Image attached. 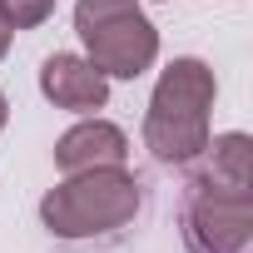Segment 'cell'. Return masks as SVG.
Returning a JSON list of instances; mask_svg holds the SVG:
<instances>
[{
    "instance_id": "obj_7",
    "label": "cell",
    "mask_w": 253,
    "mask_h": 253,
    "mask_svg": "<svg viewBox=\"0 0 253 253\" xmlns=\"http://www.w3.org/2000/svg\"><path fill=\"white\" fill-rule=\"evenodd\" d=\"M55 0H0V15L10 20V30H35L40 20H50Z\"/></svg>"
},
{
    "instance_id": "obj_2",
    "label": "cell",
    "mask_w": 253,
    "mask_h": 253,
    "mask_svg": "<svg viewBox=\"0 0 253 253\" xmlns=\"http://www.w3.org/2000/svg\"><path fill=\"white\" fill-rule=\"evenodd\" d=\"M134 213H139V179L124 174V164L65 174V184L50 189L45 204H40L45 228L60 233V238L114 233V228H124V223H134Z\"/></svg>"
},
{
    "instance_id": "obj_8",
    "label": "cell",
    "mask_w": 253,
    "mask_h": 253,
    "mask_svg": "<svg viewBox=\"0 0 253 253\" xmlns=\"http://www.w3.org/2000/svg\"><path fill=\"white\" fill-rule=\"evenodd\" d=\"M5 50H10V20L0 15V60H5Z\"/></svg>"
},
{
    "instance_id": "obj_4",
    "label": "cell",
    "mask_w": 253,
    "mask_h": 253,
    "mask_svg": "<svg viewBox=\"0 0 253 253\" xmlns=\"http://www.w3.org/2000/svg\"><path fill=\"white\" fill-rule=\"evenodd\" d=\"M184 238L194 253H243L253 238V184H218L194 169L184 199Z\"/></svg>"
},
{
    "instance_id": "obj_1",
    "label": "cell",
    "mask_w": 253,
    "mask_h": 253,
    "mask_svg": "<svg viewBox=\"0 0 253 253\" xmlns=\"http://www.w3.org/2000/svg\"><path fill=\"white\" fill-rule=\"evenodd\" d=\"M209 109H213V70L204 60H174L149 99L144 144L159 164H194L209 144Z\"/></svg>"
},
{
    "instance_id": "obj_3",
    "label": "cell",
    "mask_w": 253,
    "mask_h": 253,
    "mask_svg": "<svg viewBox=\"0 0 253 253\" xmlns=\"http://www.w3.org/2000/svg\"><path fill=\"white\" fill-rule=\"evenodd\" d=\"M75 30L89 50V65L119 80H134L159 55V30L139 10V0H80Z\"/></svg>"
},
{
    "instance_id": "obj_5",
    "label": "cell",
    "mask_w": 253,
    "mask_h": 253,
    "mask_svg": "<svg viewBox=\"0 0 253 253\" xmlns=\"http://www.w3.org/2000/svg\"><path fill=\"white\" fill-rule=\"evenodd\" d=\"M40 89H45L50 104L75 109V114H89V109H99L109 99V75L94 70L80 55H50L40 65Z\"/></svg>"
},
{
    "instance_id": "obj_6",
    "label": "cell",
    "mask_w": 253,
    "mask_h": 253,
    "mask_svg": "<svg viewBox=\"0 0 253 253\" xmlns=\"http://www.w3.org/2000/svg\"><path fill=\"white\" fill-rule=\"evenodd\" d=\"M124 159H129V139H124V129H114V124H104V119H84V124H75V129L60 134V144H55V164H60V174L104 169V164H124Z\"/></svg>"
},
{
    "instance_id": "obj_9",
    "label": "cell",
    "mask_w": 253,
    "mask_h": 253,
    "mask_svg": "<svg viewBox=\"0 0 253 253\" xmlns=\"http://www.w3.org/2000/svg\"><path fill=\"white\" fill-rule=\"evenodd\" d=\"M5 119H10V104H5V94H0V129H5Z\"/></svg>"
}]
</instances>
